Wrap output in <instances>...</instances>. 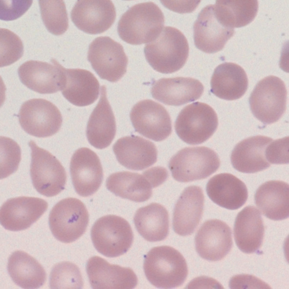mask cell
<instances>
[{"mask_svg": "<svg viewBox=\"0 0 289 289\" xmlns=\"http://www.w3.org/2000/svg\"><path fill=\"white\" fill-rule=\"evenodd\" d=\"M164 23L162 11L154 2L136 4L120 18L118 34L124 42L133 45L152 42L161 32Z\"/></svg>", "mask_w": 289, "mask_h": 289, "instance_id": "6da1fadb", "label": "cell"}, {"mask_svg": "<svg viewBox=\"0 0 289 289\" xmlns=\"http://www.w3.org/2000/svg\"><path fill=\"white\" fill-rule=\"evenodd\" d=\"M146 60L159 72L172 73L181 69L187 61L188 41L178 29L164 27L159 36L144 47Z\"/></svg>", "mask_w": 289, "mask_h": 289, "instance_id": "7a4b0ae2", "label": "cell"}, {"mask_svg": "<svg viewBox=\"0 0 289 289\" xmlns=\"http://www.w3.org/2000/svg\"><path fill=\"white\" fill-rule=\"evenodd\" d=\"M143 268L149 282L158 288L179 287L188 275L187 263L182 255L167 245L152 248L144 257Z\"/></svg>", "mask_w": 289, "mask_h": 289, "instance_id": "3957f363", "label": "cell"}, {"mask_svg": "<svg viewBox=\"0 0 289 289\" xmlns=\"http://www.w3.org/2000/svg\"><path fill=\"white\" fill-rule=\"evenodd\" d=\"M168 175L167 170L160 166L151 168L142 174L119 172L107 178L106 187L117 196L136 202H144L151 197L152 188L163 183Z\"/></svg>", "mask_w": 289, "mask_h": 289, "instance_id": "277c9868", "label": "cell"}, {"mask_svg": "<svg viewBox=\"0 0 289 289\" xmlns=\"http://www.w3.org/2000/svg\"><path fill=\"white\" fill-rule=\"evenodd\" d=\"M217 154L206 147H186L170 159L168 167L178 181L188 182L206 178L219 169Z\"/></svg>", "mask_w": 289, "mask_h": 289, "instance_id": "5b68a950", "label": "cell"}, {"mask_svg": "<svg viewBox=\"0 0 289 289\" xmlns=\"http://www.w3.org/2000/svg\"><path fill=\"white\" fill-rule=\"evenodd\" d=\"M90 235L98 252L110 258L126 253L132 246L133 239L129 223L124 218L113 215L98 219L91 228Z\"/></svg>", "mask_w": 289, "mask_h": 289, "instance_id": "8992f818", "label": "cell"}, {"mask_svg": "<svg viewBox=\"0 0 289 289\" xmlns=\"http://www.w3.org/2000/svg\"><path fill=\"white\" fill-rule=\"evenodd\" d=\"M89 215L85 204L79 200L67 198L57 202L51 210L48 219L52 234L64 243L74 242L85 232Z\"/></svg>", "mask_w": 289, "mask_h": 289, "instance_id": "52a82bcc", "label": "cell"}, {"mask_svg": "<svg viewBox=\"0 0 289 289\" xmlns=\"http://www.w3.org/2000/svg\"><path fill=\"white\" fill-rule=\"evenodd\" d=\"M287 91L280 78L270 75L261 80L251 92L249 103L254 116L264 124L277 121L286 108Z\"/></svg>", "mask_w": 289, "mask_h": 289, "instance_id": "ba28073f", "label": "cell"}, {"mask_svg": "<svg viewBox=\"0 0 289 289\" xmlns=\"http://www.w3.org/2000/svg\"><path fill=\"white\" fill-rule=\"evenodd\" d=\"M218 125L217 114L207 104L195 102L182 109L175 123L178 137L190 145L201 144L208 140Z\"/></svg>", "mask_w": 289, "mask_h": 289, "instance_id": "9c48e42d", "label": "cell"}, {"mask_svg": "<svg viewBox=\"0 0 289 289\" xmlns=\"http://www.w3.org/2000/svg\"><path fill=\"white\" fill-rule=\"evenodd\" d=\"M28 145L31 151L30 173L33 186L43 196H56L65 189V168L54 156L33 141L30 140Z\"/></svg>", "mask_w": 289, "mask_h": 289, "instance_id": "30bf717a", "label": "cell"}, {"mask_svg": "<svg viewBox=\"0 0 289 289\" xmlns=\"http://www.w3.org/2000/svg\"><path fill=\"white\" fill-rule=\"evenodd\" d=\"M88 60L99 76L116 82L127 71L128 59L123 46L107 36L95 38L90 44Z\"/></svg>", "mask_w": 289, "mask_h": 289, "instance_id": "8fae6325", "label": "cell"}, {"mask_svg": "<svg viewBox=\"0 0 289 289\" xmlns=\"http://www.w3.org/2000/svg\"><path fill=\"white\" fill-rule=\"evenodd\" d=\"M20 124L27 133L38 137L52 136L60 130L62 116L57 107L43 99H32L21 106Z\"/></svg>", "mask_w": 289, "mask_h": 289, "instance_id": "7c38bea8", "label": "cell"}, {"mask_svg": "<svg viewBox=\"0 0 289 289\" xmlns=\"http://www.w3.org/2000/svg\"><path fill=\"white\" fill-rule=\"evenodd\" d=\"M130 116L135 131L154 141H162L172 133L171 119L167 111L152 100H143L135 104Z\"/></svg>", "mask_w": 289, "mask_h": 289, "instance_id": "4fadbf2b", "label": "cell"}, {"mask_svg": "<svg viewBox=\"0 0 289 289\" xmlns=\"http://www.w3.org/2000/svg\"><path fill=\"white\" fill-rule=\"evenodd\" d=\"M70 173L75 191L84 197L94 194L103 179V169L98 156L86 147L77 149L72 155Z\"/></svg>", "mask_w": 289, "mask_h": 289, "instance_id": "5bb4252c", "label": "cell"}, {"mask_svg": "<svg viewBox=\"0 0 289 289\" xmlns=\"http://www.w3.org/2000/svg\"><path fill=\"white\" fill-rule=\"evenodd\" d=\"M52 64L30 60L21 65L18 70L21 82L29 89L41 94H50L62 90L65 78L61 65L56 60Z\"/></svg>", "mask_w": 289, "mask_h": 289, "instance_id": "9a60e30c", "label": "cell"}, {"mask_svg": "<svg viewBox=\"0 0 289 289\" xmlns=\"http://www.w3.org/2000/svg\"><path fill=\"white\" fill-rule=\"evenodd\" d=\"M234 33V28L224 26L217 19L214 5L204 7L193 25L195 44L207 53L221 51Z\"/></svg>", "mask_w": 289, "mask_h": 289, "instance_id": "2e32d148", "label": "cell"}, {"mask_svg": "<svg viewBox=\"0 0 289 289\" xmlns=\"http://www.w3.org/2000/svg\"><path fill=\"white\" fill-rule=\"evenodd\" d=\"M70 16L79 29L88 34H97L111 27L116 18V10L111 0H78Z\"/></svg>", "mask_w": 289, "mask_h": 289, "instance_id": "e0dca14e", "label": "cell"}, {"mask_svg": "<svg viewBox=\"0 0 289 289\" xmlns=\"http://www.w3.org/2000/svg\"><path fill=\"white\" fill-rule=\"evenodd\" d=\"M47 207V202L39 198L19 197L8 199L0 208V224L10 231L26 229L43 215Z\"/></svg>", "mask_w": 289, "mask_h": 289, "instance_id": "ac0fdd59", "label": "cell"}, {"mask_svg": "<svg viewBox=\"0 0 289 289\" xmlns=\"http://www.w3.org/2000/svg\"><path fill=\"white\" fill-rule=\"evenodd\" d=\"M195 243L196 251L202 258L210 261H220L232 247L231 230L222 221H206L198 231Z\"/></svg>", "mask_w": 289, "mask_h": 289, "instance_id": "d6986e66", "label": "cell"}, {"mask_svg": "<svg viewBox=\"0 0 289 289\" xmlns=\"http://www.w3.org/2000/svg\"><path fill=\"white\" fill-rule=\"evenodd\" d=\"M86 271L91 287L94 289H133L138 282L131 268L109 264L97 256L88 260Z\"/></svg>", "mask_w": 289, "mask_h": 289, "instance_id": "ffe728a7", "label": "cell"}, {"mask_svg": "<svg viewBox=\"0 0 289 289\" xmlns=\"http://www.w3.org/2000/svg\"><path fill=\"white\" fill-rule=\"evenodd\" d=\"M203 91L204 87L198 80L176 77L155 81L151 92L157 101L166 105L179 106L198 100Z\"/></svg>", "mask_w": 289, "mask_h": 289, "instance_id": "44dd1931", "label": "cell"}, {"mask_svg": "<svg viewBox=\"0 0 289 289\" xmlns=\"http://www.w3.org/2000/svg\"><path fill=\"white\" fill-rule=\"evenodd\" d=\"M118 162L132 170H142L153 165L157 160L155 145L141 137L132 135L118 139L113 146Z\"/></svg>", "mask_w": 289, "mask_h": 289, "instance_id": "7402d4cb", "label": "cell"}, {"mask_svg": "<svg viewBox=\"0 0 289 289\" xmlns=\"http://www.w3.org/2000/svg\"><path fill=\"white\" fill-rule=\"evenodd\" d=\"M204 197L198 186L186 188L178 200L174 210L173 228L180 236L192 234L201 219Z\"/></svg>", "mask_w": 289, "mask_h": 289, "instance_id": "603a6c76", "label": "cell"}, {"mask_svg": "<svg viewBox=\"0 0 289 289\" xmlns=\"http://www.w3.org/2000/svg\"><path fill=\"white\" fill-rule=\"evenodd\" d=\"M116 134V122L107 99L105 86L101 87L99 101L93 110L87 124L86 135L94 147L102 149L108 147Z\"/></svg>", "mask_w": 289, "mask_h": 289, "instance_id": "cb8c5ba5", "label": "cell"}, {"mask_svg": "<svg viewBox=\"0 0 289 289\" xmlns=\"http://www.w3.org/2000/svg\"><path fill=\"white\" fill-rule=\"evenodd\" d=\"M65 78L62 93L70 103L83 107L93 103L99 94L100 85L90 71L81 68L62 67Z\"/></svg>", "mask_w": 289, "mask_h": 289, "instance_id": "d4e9b609", "label": "cell"}, {"mask_svg": "<svg viewBox=\"0 0 289 289\" xmlns=\"http://www.w3.org/2000/svg\"><path fill=\"white\" fill-rule=\"evenodd\" d=\"M272 139L257 135L248 137L238 143L233 150L231 161L233 167L244 173H254L270 166L266 157V149Z\"/></svg>", "mask_w": 289, "mask_h": 289, "instance_id": "484cf974", "label": "cell"}, {"mask_svg": "<svg viewBox=\"0 0 289 289\" xmlns=\"http://www.w3.org/2000/svg\"><path fill=\"white\" fill-rule=\"evenodd\" d=\"M265 226L260 211L254 206H247L237 215L234 226L236 244L243 252L257 251L262 245Z\"/></svg>", "mask_w": 289, "mask_h": 289, "instance_id": "4316f807", "label": "cell"}, {"mask_svg": "<svg viewBox=\"0 0 289 289\" xmlns=\"http://www.w3.org/2000/svg\"><path fill=\"white\" fill-rule=\"evenodd\" d=\"M206 190L214 203L229 210L239 209L248 198L245 184L229 173H221L211 178L206 184Z\"/></svg>", "mask_w": 289, "mask_h": 289, "instance_id": "83f0119b", "label": "cell"}, {"mask_svg": "<svg viewBox=\"0 0 289 289\" xmlns=\"http://www.w3.org/2000/svg\"><path fill=\"white\" fill-rule=\"evenodd\" d=\"M210 85L211 92L218 97L234 100L245 93L248 81L245 70L240 66L225 62L215 69Z\"/></svg>", "mask_w": 289, "mask_h": 289, "instance_id": "f1b7e54d", "label": "cell"}, {"mask_svg": "<svg viewBox=\"0 0 289 289\" xmlns=\"http://www.w3.org/2000/svg\"><path fill=\"white\" fill-rule=\"evenodd\" d=\"M257 207L267 218L280 221L289 215V186L280 180L268 181L259 186L255 194Z\"/></svg>", "mask_w": 289, "mask_h": 289, "instance_id": "f546056e", "label": "cell"}, {"mask_svg": "<svg viewBox=\"0 0 289 289\" xmlns=\"http://www.w3.org/2000/svg\"><path fill=\"white\" fill-rule=\"evenodd\" d=\"M7 271L13 281L23 289H38L46 281V272L33 257L20 250L9 256Z\"/></svg>", "mask_w": 289, "mask_h": 289, "instance_id": "4dcf8cb0", "label": "cell"}, {"mask_svg": "<svg viewBox=\"0 0 289 289\" xmlns=\"http://www.w3.org/2000/svg\"><path fill=\"white\" fill-rule=\"evenodd\" d=\"M133 222L138 232L149 242L162 241L168 235V213L160 204L152 203L139 208L134 216Z\"/></svg>", "mask_w": 289, "mask_h": 289, "instance_id": "1f68e13d", "label": "cell"}, {"mask_svg": "<svg viewBox=\"0 0 289 289\" xmlns=\"http://www.w3.org/2000/svg\"><path fill=\"white\" fill-rule=\"evenodd\" d=\"M215 15L224 26H245L252 22L258 9L257 0H217L214 5Z\"/></svg>", "mask_w": 289, "mask_h": 289, "instance_id": "d6a6232c", "label": "cell"}, {"mask_svg": "<svg viewBox=\"0 0 289 289\" xmlns=\"http://www.w3.org/2000/svg\"><path fill=\"white\" fill-rule=\"evenodd\" d=\"M43 22L47 30L55 35L64 34L68 27V19L63 0H39Z\"/></svg>", "mask_w": 289, "mask_h": 289, "instance_id": "836d02e7", "label": "cell"}, {"mask_svg": "<svg viewBox=\"0 0 289 289\" xmlns=\"http://www.w3.org/2000/svg\"><path fill=\"white\" fill-rule=\"evenodd\" d=\"M83 280L79 267L69 262L56 264L49 277L51 289H82Z\"/></svg>", "mask_w": 289, "mask_h": 289, "instance_id": "e575fe53", "label": "cell"}, {"mask_svg": "<svg viewBox=\"0 0 289 289\" xmlns=\"http://www.w3.org/2000/svg\"><path fill=\"white\" fill-rule=\"evenodd\" d=\"M0 67L9 66L23 55V46L20 37L10 30L0 28Z\"/></svg>", "mask_w": 289, "mask_h": 289, "instance_id": "d590c367", "label": "cell"}, {"mask_svg": "<svg viewBox=\"0 0 289 289\" xmlns=\"http://www.w3.org/2000/svg\"><path fill=\"white\" fill-rule=\"evenodd\" d=\"M1 179L6 178L16 172L21 159V151L19 145L13 139L0 137Z\"/></svg>", "mask_w": 289, "mask_h": 289, "instance_id": "8d00e7d4", "label": "cell"}, {"mask_svg": "<svg viewBox=\"0 0 289 289\" xmlns=\"http://www.w3.org/2000/svg\"><path fill=\"white\" fill-rule=\"evenodd\" d=\"M265 154L270 164L288 163L289 137L272 140L267 147Z\"/></svg>", "mask_w": 289, "mask_h": 289, "instance_id": "74e56055", "label": "cell"}, {"mask_svg": "<svg viewBox=\"0 0 289 289\" xmlns=\"http://www.w3.org/2000/svg\"><path fill=\"white\" fill-rule=\"evenodd\" d=\"M32 0H0V18L2 20H15L30 7Z\"/></svg>", "mask_w": 289, "mask_h": 289, "instance_id": "f35d334b", "label": "cell"}]
</instances>
